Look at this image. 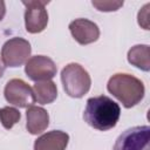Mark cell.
I'll list each match as a JSON object with an SVG mask.
<instances>
[{
	"instance_id": "6da1fadb",
	"label": "cell",
	"mask_w": 150,
	"mask_h": 150,
	"mask_svg": "<svg viewBox=\"0 0 150 150\" xmlns=\"http://www.w3.org/2000/svg\"><path fill=\"white\" fill-rule=\"evenodd\" d=\"M120 115V105L110 97L100 95L88 98L83 118L91 128L100 131H107L116 127Z\"/></svg>"
},
{
	"instance_id": "7a4b0ae2",
	"label": "cell",
	"mask_w": 150,
	"mask_h": 150,
	"mask_svg": "<svg viewBox=\"0 0 150 150\" xmlns=\"http://www.w3.org/2000/svg\"><path fill=\"white\" fill-rule=\"evenodd\" d=\"M107 89L123 104L124 108L135 107L143 100L145 94L143 82L127 73L114 74L107 83Z\"/></svg>"
},
{
	"instance_id": "3957f363",
	"label": "cell",
	"mask_w": 150,
	"mask_h": 150,
	"mask_svg": "<svg viewBox=\"0 0 150 150\" xmlns=\"http://www.w3.org/2000/svg\"><path fill=\"white\" fill-rule=\"evenodd\" d=\"M61 82L67 95L74 98L83 97L90 89L89 73L79 63H68L61 71Z\"/></svg>"
},
{
	"instance_id": "277c9868",
	"label": "cell",
	"mask_w": 150,
	"mask_h": 150,
	"mask_svg": "<svg viewBox=\"0 0 150 150\" xmlns=\"http://www.w3.org/2000/svg\"><path fill=\"white\" fill-rule=\"evenodd\" d=\"M112 150H150L149 125H137L124 130L115 141Z\"/></svg>"
},
{
	"instance_id": "5b68a950",
	"label": "cell",
	"mask_w": 150,
	"mask_h": 150,
	"mask_svg": "<svg viewBox=\"0 0 150 150\" xmlns=\"http://www.w3.org/2000/svg\"><path fill=\"white\" fill-rule=\"evenodd\" d=\"M32 53L30 43L22 38L7 40L1 48V61L5 67H20L27 62Z\"/></svg>"
},
{
	"instance_id": "8992f818",
	"label": "cell",
	"mask_w": 150,
	"mask_h": 150,
	"mask_svg": "<svg viewBox=\"0 0 150 150\" xmlns=\"http://www.w3.org/2000/svg\"><path fill=\"white\" fill-rule=\"evenodd\" d=\"M22 4L26 7L25 11V27L30 34H38L46 29L48 23V12L46 5L49 1L42 0H23Z\"/></svg>"
},
{
	"instance_id": "52a82bcc",
	"label": "cell",
	"mask_w": 150,
	"mask_h": 150,
	"mask_svg": "<svg viewBox=\"0 0 150 150\" xmlns=\"http://www.w3.org/2000/svg\"><path fill=\"white\" fill-rule=\"evenodd\" d=\"M4 95L9 104L19 108H28L35 102L33 89L21 79L9 80L5 86Z\"/></svg>"
},
{
	"instance_id": "ba28073f",
	"label": "cell",
	"mask_w": 150,
	"mask_h": 150,
	"mask_svg": "<svg viewBox=\"0 0 150 150\" xmlns=\"http://www.w3.org/2000/svg\"><path fill=\"white\" fill-rule=\"evenodd\" d=\"M57 68L54 61L45 55H35L27 60L25 66L26 75L35 82L52 80L56 75Z\"/></svg>"
},
{
	"instance_id": "9c48e42d",
	"label": "cell",
	"mask_w": 150,
	"mask_h": 150,
	"mask_svg": "<svg viewBox=\"0 0 150 150\" xmlns=\"http://www.w3.org/2000/svg\"><path fill=\"white\" fill-rule=\"evenodd\" d=\"M69 30L71 36L80 45H89L98 40L100 38V28L98 26L88 19H75L69 23Z\"/></svg>"
},
{
	"instance_id": "30bf717a",
	"label": "cell",
	"mask_w": 150,
	"mask_h": 150,
	"mask_svg": "<svg viewBox=\"0 0 150 150\" xmlns=\"http://www.w3.org/2000/svg\"><path fill=\"white\" fill-rule=\"evenodd\" d=\"M69 142V135L61 130L48 131L34 142V150H66Z\"/></svg>"
},
{
	"instance_id": "8fae6325",
	"label": "cell",
	"mask_w": 150,
	"mask_h": 150,
	"mask_svg": "<svg viewBox=\"0 0 150 150\" xmlns=\"http://www.w3.org/2000/svg\"><path fill=\"white\" fill-rule=\"evenodd\" d=\"M26 128L32 135H39L43 132L49 125V115L42 107L30 105L26 110Z\"/></svg>"
},
{
	"instance_id": "7c38bea8",
	"label": "cell",
	"mask_w": 150,
	"mask_h": 150,
	"mask_svg": "<svg viewBox=\"0 0 150 150\" xmlns=\"http://www.w3.org/2000/svg\"><path fill=\"white\" fill-rule=\"evenodd\" d=\"M128 62L136 68L149 71L150 70V47L148 45H136L128 52Z\"/></svg>"
},
{
	"instance_id": "4fadbf2b",
	"label": "cell",
	"mask_w": 150,
	"mask_h": 150,
	"mask_svg": "<svg viewBox=\"0 0 150 150\" xmlns=\"http://www.w3.org/2000/svg\"><path fill=\"white\" fill-rule=\"evenodd\" d=\"M32 89L35 101H38V103L40 104H49L57 97V88L52 80L36 82Z\"/></svg>"
},
{
	"instance_id": "5bb4252c",
	"label": "cell",
	"mask_w": 150,
	"mask_h": 150,
	"mask_svg": "<svg viewBox=\"0 0 150 150\" xmlns=\"http://www.w3.org/2000/svg\"><path fill=\"white\" fill-rule=\"evenodd\" d=\"M21 117L20 111L13 107H4L0 109V122L5 129H12Z\"/></svg>"
},
{
	"instance_id": "9a60e30c",
	"label": "cell",
	"mask_w": 150,
	"mask_h": 150,
	"mask_svg": "<svg viewBox=\"0 0 150 150\" xmlns=\"http://www.w3.org/2000/svg\"><path fill=\"white\" fill-rule=\"evenodd\" d=\"M91 5L100 12H115L123 6V1H111V0L96 1V0H93Z\"/></svg>"
},
{
	"instance_id": "2e32d148",
	"label": "cell",
	"mask_w": 150,
	"mask_h": 150,
	"mask_svg": "<svg viewBox=\"0 0 150 150\" xmlns=\"http://www.w3.org/2000/svg\"><path fill=\"white\" fill-rule=\"evenodd\" d=\"M149 7L150 4H146L139 12H138V25L143 27L144 29H150L149 28Z\"/></svg>"
},
{
	"instance_id": "e0dca14e",
	"label": "cell",
	"mask_w": 150,
	"mask_h": 150,
	"mask_svg": "<svg viewBox=\"0 0 150 150\" xmlns=\"http://www.w3.org/2000/svg\"><path fill=\"white\" fill-rule=\"evenodd\" d=\"M5 14H6V4H5V1L0 0V21L4 19Z\"/></svg>"
},
{
	"instance_id": "ac0fdd59",
	"label": "cell",
	"mask_w": 150,
	"mask_h": 150,
	"mask_svg": "<svg viewBox=\"0 0 150 150\" xmlns=\"http://www.w3.org/2000/svg\"><path fill=\"white\" fill-rule=\"evenodd\" d=\"M4 70H5V66L0 62V79H1V76H2V74H4Z\"/></svg>"
}]
</instances>
